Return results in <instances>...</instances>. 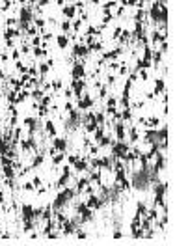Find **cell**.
I'll return each mask as SVG.
<instances>
[{
    "instance_id": "6da1fadb",
    "label": "cell",
    "mask_w": 175,
    "mask_h": 246,
    "mask_svg": "<svg viewBox=\"0 0 175 246\" xmlns=\"http://www.w3.org/2000/svg\"><path fill=\"white\" fill-rule=\"evenodd\" d=\"M71 86H73V88H71V92L77 95V97H80L82 92H84V80H82V78H75Z\"/></svg>"
},
{
    "instance_id": "7a4b0ae2",
    "label": "cell",
    "mask_w": 175,
    "mask_h": 246,
    "mask_svg": "<svg viewBox=\"0 0 175 246\" xmlns=\"http://www.w3.org/2000/svg\"><path fill=\"white\" fill-rule=\"evenodd\" d=\"M71 75H73V78H82V77L86 75L84 65H82V63H75V65H73V71H71Z\"/></svg>"
},
{
    "instance_id": "3957f363",
    "label": "cell",
    "mask_w": 175,
    "mask_h": 246,
    "mask_svg": "<svg viewBox=\"0 0 175 246\" xmlns=\"http://www.w3.org/2000/svg\"><path fill=\"white\" fill-rule=\"evenodd\" d=\"M22 218H24V222L34 220V207H30V205H24V207H22Z\"/></svg>"
},
{
    "instance_id": "277c9868",
    "label": "cell",
    "mask_w": 175,
    "mask_h": 246,
    "mask_svg": "<svg viewBox=\"0 0 175 246\" xmlns=\"http://www.w3.org/2000/svg\"><path fill=\"white\" fill-rule=\"evenodd\" d=\"M65 147H67L65 138H54V149L56 151H65Z\"/></svg>"
},
{
    "instance_id": "5b68a950",
    "label": "cell",
    "mask_w": 175,
    "mask_h": 246,
    "mask_svg": "<svg viewBox=\"0 0 175 246\" xmlns=\"http://www.w3.org/2000/svg\"><path fill=\"white\" fill-rule=\"evenodd\" d=\"M86 205H88L90 209H99V207H101V200H99L97 196H91L90 200H88V203H86Z\"/></svg>"
},
{
    "instance_id": "8992f818",
    "label": "cell",
    "mask_w": 175,
    "mask_h": 246,
    "mask_svg": "<svg viewBox=\"0 0 175 246\" xmlns=\"http://www.w3.org/2000/svg\"><path fill=\"white\" fill-rule=\"evenodd\" d=\"M45 133L49 134V136H56V127H54L52 121H47L45 123Z\"/></svg>"
},
{
    "instance_id": "52a82bcc",
    "label": "cell",
    "mask_w": 175,
    "mask_h": 246,
    "mask_svg": "<svg viewBox=\"0 0 175 246\" xmlns=\"http://www.w3.org/2000/svg\"><path fill=\"white\" fill-rule=\"evenodd\" d=\"M67 181H69V168H63V173H62V177H60V181H58V186H63L67 183Z\"/></svg>"
},
{
    "instance_id": "ba28073f",
    "label": "cell",
    "mask_w": 175,
    "mask_h": 246,
    "mask_svg": "<svg viewBox=\"0 0 175 246\" xmlns=\"http://www.w3.org/2000/svg\"><path fill=\"white\" fill-rule=\"evenodd\" d=\"M91 105H93V101H91V97H84L82 101H78V110H82V108H90Z\"/></svg>"
},
{
    "instance_id": "9c48e42d",
    "label": "cell",
    "mask_w": 175,
    "mask_h": 246,
    "mask_svg": "<svg viewBox=\"0 0 175 246\" xmlns=\"http://www.w3.org/2000/svg\"><path fill=\"white\" fill-rule=\"evenodd\" d=\"M56 41H58V47H60V49H65V47L69 45V39H67L63 34H62V35H58V37H56Z\"/></svg>"
},
{
    "instance_id": "30bf717a",
    "label": "cell",
    "mask_w": 175,
    "mask_h": 246,
    "mask_svg": "<svg viewBox=\"0 0 175 246\" xmlns=\"http://www.w3.org/2000/svg\"><path fill=\"white\" fill-rule=\"evenodd\" d=\"M88 52H90V49H88V47H82V45H77V47H75V56H78V54H80V56H86Z\"/></svg>"
},
{
    "instance_id": "8fae6325",
    "label": "cell",
    "mask_w": 175,
    "mask_h": 246,
    "mask_svg": "<svg viewBox=\"0 0 175 246\" xmlns=\"http://www.w3.org/2000/svg\"><path fill=\"white\" fill-rule=\"evenodd\" d=\"M22 149H24V151H28V149H35V140L30 136L28 140H26L24 144H22Z\"/></svg>"
},
{
    "instance_id": "7c38bea8",
    "label": "cell",
    "mask_w": 175,
    "mask_h": 246,
    "mask_svg": "<svg viewBox=\"0 0 175 246\" xmlns=\"http://www.w3.org/2000/svg\"><path fill=\"white\" fill-rule=\"evenodd\" d=\"M75 11H77V10H75V6H65V7H63V15L69 17V19L75 17Z\"/></svg>"
},
{
    "instance_id": "4fadbf2b",
    "label": "cell",
    "mask_w": 175,
    "mask_h": 246,
    "mask_svg": "<svg viewBox=\"0 0 175 246\" xmlns=\"http://www.w3.org/2000/svg\"><path fill=\"white\" fill-rule=\"evenodd\" d=\"M73 164H75V168L80 170V172H82V170H86V166H88V164H86V160H78V158L73 162Z\"/></svg>"
},
{
    "instance_id": "5bb4252c",
    "label": "cell",
    "mask_w": 175,
    "mask_h": 246,
    "mask_svg": "<svg viewBox=\"0 0 175 246\" xmlns=\"http://www.w3.org/2000/svg\"><path fill=\"white\" fill-rule=\"evenodd\" d=\"M116 130H117V138H119V140H121V138H125V125H123V123H119Z\"/></svg>"
},
{
    "instance_id": "9a60e30c",
    "label": "cell",
    "mask_w": 175,
    "mask_h": 246,
    "mask_svg": "<svg viewBox=\"0 0 175 246\" xmlns=\"http://www.w3.org/2000/svg\"><path fill=\"white\" fill-rule=\"evenodd\" d=\"M4 173H6V177H7V179H13V177H15V173H13V170L9 168V164H7V166H4Z\"/></svg>"
},
{
    "instance_id": "2e32d148",
    "label": "cell",
    "mask_w": 175,
    "mask_h": 246,
    "mask_svg": "<svg viewBox=\"0 0 175 246\" xmlns=\"http://www.w3.org/2000/svg\"><path fill=\"white\" fill-rule=\"evenodd\" d=\"M52 162H54V164H62V162H63V151H58V155H54Z\"/></svg>"
},
{
    "instance_id": "e0dca14e",
    "label": "cell",
    "mask_w": 175,
    "mask_h": 246,
    "mask_svg": "<svg viewBox=\"0 0 175 246\" xmlns=\"http://www.w3.org/2000/svg\"><path fill=\"white\" fill-rule=\"evenodd\" d=\"M50 215H52L50 207H45V209H43V220H47V222H49V220H50Z\"/></svg>"
},
{
    "instance_id": "ac0fdd59",
    "label": "cell",
    "mask_w": 175,
    "mask_h": 246,
    "mask_svg": "<svg viewBox=\"0 0 175 246\" xmlns=\"http://www.w3.org/2000/svg\"><path fill=\"white\" fill-rule=\"evenodd\" d=\"M41 162H43V157H41V155H37V157H35L34 160H32V166H34V168H37V166L41 164Z\"/></svg>"
},
{
    "instance_id": "d6986e66",
    "label": "cell",
    "mask_w": 175,
    "mask_h": 246,
    "mask_svg": "<svg viewBox=\"0 0 175 246\" xmlns=\"http://www.w3.org/2000/svg\"><path fill=\"white\" fill-rule=\"evenodd\" d=\"M62 30H63V32H69V30H71V22H69V21H63V22H62Z\"/></svg>"
},
{
    "instance_id": "ffe728a7",
    "label": "cell",
    "mask_w": 175,
    "mask_h": 246,
    "mask_svg": "<svg viewBox=\"0 0 175 246\" xmlns=\"http://www.w3.org/2000/svg\"><path fill=\"white\" fill-rule=\"evenodd\" d=\"M39 73H41V75H47V73H49V63H43V65L39 67Z\"/></svg>"
},
{
    "instance_id": "44dd1931",
    "label": "cell",
    "mask_w": 175,
    "mask_h": 246,
    "mask_svg": "<svg viewBox=\"0 0 175 246\" xmlns=\"http://www.w3.org/2000/svg\"><path fill=\"white\" fill-rule=\"evenodd\" d=\"M157 92H162V90H164V80H157Z\"/></svg>"
},
{
    "instance_id": "7402d4cb",
    "label": "cell",
    "mask_w": 175,
    "mask_h": 246,
    "mask_svg": "<svg viewBox=\"0 0 175 246\" xmlns=\"http://www.w3.org/2000/svg\"><path fill=\"white\" fill-rule=\"evenodd\" d=\"M52 88H54V90H62V88H63V86H62V80H54V82H52Z\"/></svg>"
},
{
    "instance_id": "603a6c76",
    "label": "cell",
    "mask_w": 175,
    "mask_h": 246,
    "mask_svg": "<svg viewBox=\"0 0 175 246\" xmlns=\"http://www.w3.org/2000/svg\"><path fill=\"white\" fill-rule=\"evenodd\" d=\"M11 58H13V60H19V58H21V50L13 49V56H11Z\"/></svg>"
},
{
    "instance_id": "cb8c5ba5",
    "label": "cell",
    "mask_w": 175,
    "mask_h": 246,
    "mask_svg": "<svg viewBox=\"0 0 175 246\" xmlns=\"http://www.w3.org/2000/svg\"><path fill=\"white\" fill-rule=\"evenodd\" d=\"M32 95H34V99H41V97H43V93L39 92V90H34V92H32Z\"/></svg>"
},
{
    "instance_id": "d4e9b609",
    "label": "cell",
    "mask_w": 175,
    "mask_h": 246,
    "mask_svg": "<svg viewBox=\"0 0 175 246\" xmlns=\"http://www.w3.org/2000/svg\"><path fill=\"white\" fill-rule=\"evenodd\" d=\"M35 24H37V28H43V26H45V21H43V19H35Z\"/></svg>"
},
{
    "instance_id": "484cf974",
    "label": "cell",
    "mask_w": 175,
    "mask_h": 246,
    "mask_svg": "<svg viewBox=\"0 0 175 246\" xmlns=\"http://www.w3.org/2000/svg\"><path fill=\"white\" fill-rule=\"evenodd\" d=\"M34 54H35V56H43L45 50H43V49H34Z\"/></svg>"
},
{
    "instance_id": "4316f807",
    "label": "cell",
    "mask_w": 175,
    "mask_h": 246,
    "mask_svg": "<svg viewBox=\"0 0 175 246\" xmlns=\"http://www.w3.org/2000/svg\"><path fill=\"white\" fill-rule=\"evenodd\" d=\"M80 26H82V21H80V19H78V21H75V24H73V28H75V30H78Z\"/></svg>"
},
{
    "instance_id": "83f0119b",
    "label": "cell",
    "mask_w": 175,
    "mask_h": 246,
    "mask_svg": "<svg viewBox=\"0 0 175 246\" xmlns=\"http://www.w3.org/2000/svg\"><path fill=\"white\" fill-rule=\"evenodd\" d=\"M32 185H34V186H39V185H41V179H39V177H34V181H32Z\"/></svg>"
},
{
    "instance_id": "f1b7e54d",
    "label": "cell",
    "mask_w": 175,
    "mask_h": 246,
    "mask_svg": "<svg viewBox=\"0 0 175 246\" xmlns=\"http://www.w3.org/2000/svg\"><path fill=\"white\" fill-rule=\"evenodd\" d=\"M138 213H145V205L144 203H138Z\"/></svg>"
},
{
    "instance_id": "f546056e",
    "label": "cell",
    "mask_w": 175,
    "mask_h": 246,
    "mask_svg": "<svg viewBox=\"0 0 175 246\" xmlns=\"http://www.w3.org/2000/svg\"><path fill=\"white\" fill-rule=\"evenodd\" d=\"M22 188H24V190H34V185H32V183H26Z\"/></svg>"
},
{
    "instance_id": "4dcf8cb0",
    "label": "cell",
    "mask_w": 175,
    "mask_h": 246,
    "mask_svg": "<svg viewBox=\"0 0 175 246\" xmlns=\"http://www.w3.org/2000/svg\"><path fill=\"white\" fill-rule=\"evenodd\" d=\"M39 43H41V39H39V37H34V39H32V45H35V47H37Z\"/></svg>"
},
{
    "instance_id": "1f68e13d",
    "label": "cell",
    "mask_w": 175,
    "mask_h": 246,
    "mask_svg": "<svg viewBox=\"0 0 175 246\" xmlns=\"http://www.w3.org/2000/svg\"><path fill=\"white\" fill-rule=\"evenodd\" d=\"M119 73H121V75H125V73H127V65H125V63L121 65V69H119Z\"/></svg>"
},
{
    "instance_id": "d6a6232c",
    "label": "cell",
    "mask_w": 175,
    "mask_h": 246,
    "mask_svg": "<svg viewBox=\"0 0 175 246\" xmlns=\"http://www.w3.org/2000/svg\"><path fill=\"white\" fill-rule=\"evenodd\" d=\"M49 4V0H39V6H47Z\"/></svg>"
},
{
    "instance_id": "836d02e7",
    "label": "cell",
    "mask_w": 175,
    "mask_h": 246,
    "mask_svg": "<svg viewBox=\"0 0 175 246\" xmlns=\"http://www.w3.org/2000/svg\"><path fill=\"white\" fill-rule=\"evenodd\" d=\"M91 2H93V4H99V0H91Z\"/></svg>"
}]
</instances>
